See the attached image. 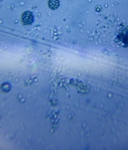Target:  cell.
I'll list each match as a JSON object with an SVG mask.
<instances>
[{"mask_svg":"<svg viewBox=\"0 0 128 150\" xmlns=\"http://www.w3.org/2000/svg\"><path fill=\"white\" fill-rule=\"evenodd\" d=\"M49 6L53 10L57 9L60 6L59 0H49Z\"/></svg>","mask_w":128,"mask_h":150,"instance_id":"obj_2","label":"cell"},{"mask_svg":"<svg viewBox=\"0 0 128 150\" xmlns=\"http://www.w3.org/2000/svg\"><path fill=\"white\" fill-rule=\"evenodd\" d=\"M22 22L25 25H31L34 22V18L33 14L30 11H26L22 15Z\"/></svg>","mask_w":128,"mask_h":150,"instance_id":"obj_1","label":"cell"}]
</instances>
